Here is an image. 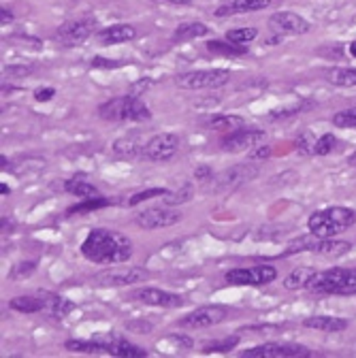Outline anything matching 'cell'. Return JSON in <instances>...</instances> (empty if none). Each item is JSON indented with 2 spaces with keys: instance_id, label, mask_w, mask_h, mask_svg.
I'll return each instance as SVG.
<instances>
[{
  "instance_id": "obj_1",
  "label": "cell",
  "mask_w": 356,
  "mask_h": 358,
  "mask_svg": "<svg viewBox=\"0 0 356 358\" xmlns=\"http://www.w3.org/2000/svg\"><path fill=\"white\" fill-rule=\"evenodd\" d=\"M79 250L83 258L94 264H122L133 256L135 246L124 232L111 228H92Z\"/></svg>"
},
{
  "instance_id": "obj_2",
  "label": "cell",
  "mask_w": 356,
  "mask_h": 358,
  "mask_svg": "<svg viewBox=\"0 0 356 358\" xmlns=\"http://www.w3.org/2000/svg\"><path fill=\"white\" fill-rule=\"evenodd\" d=\"M99 117L105 119V122H115V124H126V122L141 124L152 119V111L141 101V96L124 94L103 103L99 107Z\"/></svg>"
},
{
  "instance_id": "obj_3",
  "label": "cell",
  "mask_w": 356,
  "mask_h": 358,
  "mask_svg": "<svg viewBox=\"0 0 356 358\" xmlns=\"http://www.w3.org/2000/svg\"><path fill=\"white\" fill-rule=\"evenodd\" d=\"M354 224H356V212L350 207H326L320 209V212H314L307 218L310 232L324 239H333Z\"/></svg>"
},
{
  "instance_id": "obj_4",
  "label": "cell",
  "mask_w": 356,
  "mask_h": 358,
  "mask_svg": "<svg viewBox=\"0 0 356 358\" xmlns=\"http://www.w3.org/2000/svg\"><path fill=\"white\" fill-rule=\"evenodd\" d=\"M307 290L326 296H352L356 294V268L333 266L326 271H318Z\"/></svg>"
},
{
  "instance_id": "obj_5",
  "label": "cell",
  "mask_w": 356,
  "mask_h": 358,
  "mask_svg": "<svg viewBox=\"0 0 356 358\" xmlns=\"http://www.w3.org/2000/svg\"><path fill=\"white\" fill-rule=\"evenodd\" d=\"M352 250L350 241H337V239H324L318 235H310V237H299L294 241L288 244V248L284 250L282 256H294V254H303V252H312V254H320V256H344Z\"/></svg>"
},
{
  "instance_id": "obj_6",
  "label": "cell",
  "mask_w": 356,
  "mask_h": 358,
  "mask_svg": "<svg viewBox=\"0 0 356 358\" xmlns=\"http://www.w3.org/2000/svg\"><path fill=\"white\" fill-rule=\"evenodd\" d=\"M175 85L188 92H198V90H216L224 87L230 81V71L226 69H205V71H188L175 75Z\"/></svg>"
},
{
  "instance_id": "obj_7",
  "label": "cell",
  "mask_w": 356,
  "mask_h": 358,
  "mask_svg": "<svg viewBox=\"0 0 356 358\" xmlns=\"http://www.w3.org/2000/svg\"><path fill=\"white\" fill-rule=\"evenodd\" d=\"M230 316H232V309L226 305H203L177 320V326L186 328V331H201V328H210V326L230 320Z\"/></svg>"
},
{
  "instance_id": "obj_8",
  "label": "cell",
  "mask_w": 356,
  "mask_h": 358,
  "mask_svg": "<svg viewBox=\"0 0 356 358\" xmlns=\"http://www.w3.org/2000/svg\"><path fill=\"white\" fill-rule=\"evenodd\" d=\"M99 33V22L94 17H79L73 22L62 24L56 30V41L62 47H79L87 39L96 37Z\"/></svg>"
},
{
  "instance_id": "obj_9",
  "label": "cell",
  "mask_w": 356,
  "mask_h": 358,
  "mask_svg": "<svg viewBox=\"0 0 356 358\" xmlns=\"http://www.w3.org/2000/svg\"><path fill=\"white\" fill-rule=\"evenodd\" d=\"M224 280L230 286H266L278 280V268L273 264H254L230 268L224 273Z\"/></svg>"
},
{
  "instance_id": "obj_10",
  "label": "cell",
  "mask_w": 356,
  "mask_h": 358,
  "mask_svg": "<svg viewBox=\"0 0 356 358\" xmlns=\"http://www.w3.org/2000/svg\"><path fill=\"white\" fill-rule=\"evenodd\" d=\"M180 152V137L175 133H158L143 145V158L147 162H169Z\"/></svg>"
},
{
  "instance_id": "obj_11",
  "label": "cell",
  "mask_w": 356,
  "mask_h": 358,
  "mask_svg": "<svg viewBox=\"0 0 356 358\" xmlns=\"http://www.w3.org/2000/svg\"><path fill=\"white\" fill-rule=\"evenodd\" d=\"M150 278V273L141 266H111L96 273V284L103 288H120V286H135Z\"/></svg>"
},
{
  "instance_id": "obj_12",
  "label": "cell",
  "mask_w": 356,
  "mask_h": 358,
  "mask_svg": "<svg viewBox=\"0 0 356 358\" xmlns=\"http://www.w3.org/2000/svg\"><path fill=\"white\" fill-rule=\"evenodd\" d=\"M130 301H137L141 305L147 307H162V309H175V307H182L186 303V298L175 294V292H167L154 286H145V288H135L128 294Z\"/></svg>"
},
{
  "instance_id": "obj_13",
  "label": "cell",
  "mask_w": 356,
  "mask_h": 358,
  "mask_svg": "<svg viewBox=\"0 0 356 358\" xmlns=\"http://www.w3.org/2000/svg\"><path fill=\"white\" fill-rule=\"evenodd\" d=\"M239 356L244 358H307L312 356V350L299 343H262L254 346L250 350H244Z\"/></svg>"
},
{
  "instance_id": "obj_14",
  "label": "cell",
  "mask_w": 356,
  "mask_h": 358,
  "mask_svg": "<svg viewBox=\"0 0 356 358\" xmlns=\"http://www.w3.org/2000/svg\"><path fill=\"white\" fill-rule=\"evenodd\" d=\"M182 214L177 212V209L173 207H152V209H145V212H141L135 222L139 228L143 230H160V228H169V226H175L182 222Z\"/></svg>"
},
{
  "instance_id": "obj_15",
  "label": "cell",
  "mask_w": 356,
  "mask_h": 358,
  "mask_svg": "<svg viewBox=\"0 0 356 358\" xmlns=\"http://www.w3.org/2000/svg\"><path fill=\"white\" fill-rule=\"evenodd\" d=\"M264 139V130L262 128H254V126H241L232 133H226L220 141V147L228 154H239L246 152V149H252L254 145H258V141Z\"/></svg>"
},
{
  "instance_id": "obj_16",
  "label": "cell",
  "mask_w": 356,
  "mask_h": 358,
  "mask_svg": "<svg viewBox=\"0 0 356 358\" xmlns=\"http://www.w3.org/2000/svg\"><path fill=\"white\" fill-rule=\"evenodd\" d=\"M269 26L271 30H276L278 35L282 37H299L305 35L312 30V24L307 19H303L299 13H292V11H278L269 17Z\"/></svg>"
},
{
  "instance_id": "obj_17",
  "label": "cell",
  "mask_w": 356,
  "mask_h": 358,
  "mask_svg": "<svg viewBox=\"0 0 356 358\" xmlns=\"http://www.w3.org/2000/svg\"><path fill=\"white\" fill-rule=\"evenodd\" d=\"M133 39H137V28L130 24H111V26L101 28L96 33V41L105 47L122 45V43H128Z\"/></svg>"
},
{
  "instance_id": "obj_18",
  "label": "cell",
  "mask_w": 356,
  "mask_h": 358,
  "mask_svg": "<svg viewBox=\"0 0 356 358\" xmlns=\"http://www.w3.org/2000/svg\"><path fill=\"white\" fill-rule=\"evenodd\" d=\"M273 0H230V3L220 5L214 15L216 17H230V15H244V13H254L271 7Z\"/></svg>"
},
{
  "instance_id": "obj_19",
  "label": "cell",
  "mask_w": 356,
  "mask_h": 358,
  "mask_svg": "<svg viewBox=\"0 0 356 358\" xmlns=\"http://www.w3.org/2000/svg\"><path fill=\"white\" fill-rule=\"evenodd\" d=\"M107 348L109 356H117V358H143L147 356V350H143L141 346L130 343L124 337H115V335H107L101 339Z\"/></svg>"
},
{
  "instance_id": "obj_20",
  "label": "cell",
  "mask_w": 356,
  "mask_h": 358,
  "mask_svg": "<svg viewBox=\"0 0 356 358\" xmlns=\"http://www.w3.org/2000/svg\"><path fill=\"white\" fill-rule=\"evenodd\" d=\"M201 124L207 130H214V133H232L237 128L246 126L244 117L239 115H230V113H210L201 119Z\"/></svg>"
},
{
  "instance_id": "obj_21",
  "label": "cell",
  "mask_w": 356,
  "mask_h": 358,
  "mask_svg": "<svg viewBox=\"0 0 356 358\" xmlns=\"http://www.w3.org/2000/svg\"><path fill=\"white\" fill-rule=\"evenodd\" d=\"M39 294H41L43 305H45L43 312H45L47 316L56 318V320L67 318V316L75 309V303H73V301H69V298H65V296H60V294H56V292L43 290V292H39Z\"/></svg>"
},
{
  "instance_id": "obj_22",
  "label": "cell",
  "mask_w": 356,
  "mask_h": 358,
  "mask_svg": "<svg viewBox=\"0 0 356 358\" xmlns=\"http://www.w3.org/2000/svg\"><path fill=\"white\" fill-rule=\"evenodd\" d=\"M143 145L139 135H126V137H120L113 141V156L120 158V160H133V158H139L143 156Z\"/></svg>"
},
{
  "instance_id": "obj_23",
  "label": "cell",
  "mask_w": 356,
  "mask_h": 358,
  "mask_svg": "<svg viewBox=\"0 0 356 358\" xmlns=\"http://www.w3.org/2000/svg\"><path fill=\"white\" fill-rule=\"evenodd\" d=\"M303 326L320 333H341L348 328V320L335 316H310L303 320Z\"/></svg>"
},
{
  "instance_id": "obj_24",
  "label": "cell",
  "mask_w": 356,
  "mask_h": 358,
  "mask_svg": "<svg viewBox=\"0 0 356 358\" xmlns=\"http://www.w3.org/2000/svg\"><path fill=\"white\" fill-rule=\"evenodd\" d=\"M210 35V26L203 22H184L173 30V43H188Z\"/></svg>"
},
{
  "instance_id": "obj_25",
  "label": "cell",
  "mask_w": 356,
  "mask_h": 358,
  "mask_svg": "<svg viewBox=\"0 0 356 358\" xmlns=\"http://www.w3.org/2000/svg\"><path fill=\"white\" fill-rule=\"evenodd\" d=\"M316 275H318V268H314V266H296L286 275L284 288L286 290H307Z\"/></svg>"
},
{
  "instance_id": "obj_26",
  "label": "cell",
  "mask_w": 356,
  "mask_h": 358,
  "mask_svg": "<svg viewBox=\"0 0 356 358\" xmlns=\"http://www.w3.org/2000/svg\"><path fill=\"white\" fill-rule=\"evenodd\" d=\"M254 175H256V169L252 164H239V167H232L226 173H222L218 177V184L222 188H235V186L248 182V179H252Z\"/></svg>"
},
{
  "instance_id": "obj_27",
  "label": "cell",
  "mask_w": 356,
  "mask_h": 358,
  "mask_svg": "<svg viewBox=\"0 0 356 358\" xmlns=\"http://www.w3.org/2000/svg\"><path fill=\"white\" fill-rule=\"evenodd\" d=\"M324 81L335 87H354L356 85V69L352 67H331L324 71Z\"/></svg>"
},
{
  "instance_id": "obj_28",
  "label": "cell",
  "mask_w": 356,
  "mask_h": 358,
  "mask_svg": "<svg viewBox=\"0 0 356 358\" xmlns=\"http://www.w3.org/2000/svg\"><path fill=\"white\" fill-rule=\"evenodd\" d=\"M9 307L19 312V314H39L43 312V298L41 294H22V296H13L9 301Z\"/></svg>"
},
{
  "instance_id": "obj_29",
  "label": "cell",
  "mask_w": 356,
  "mask_h": 358,
  "mask_svg": "<svg viewBox=\"0 0 356 358\" xmlns=\"http://www.w3.org/2000/svg\"><path fill=\"white\" fill-rule=\"evenodd\" d=\"M65 190H67L69 194L81 198V201H83V198H96V196H103V194L99 192V188H96L94 184H90V182H85L83 177L67 179V182H65Z\"/></svg>"
},
{
  "instance_id": "obj_30",
  "label": "cell",
  "mask_w": 356,
  "mask_h": 358,
  "mask_svg": "<svg viewBox=\"0 0 356 358\" xmlns=\"http://www.w3.org/2000/svg\"><path fill=\"white\" fill-rule=\"evenodd\" d=\"M207 49H210L212 53L226 56V58H237V56H246V53H248V47H246V45L232 43V41H228V39H224V41H220V39L207 41Z\"/></svg>"
},
{
  "instance_id": "obj_31",
  "label": "cell",
  "mask_w": 356,
  "mask_h": 358,
  "mask_svg": "<svg viewBox=\"0 0 356 358\" xmlns=\"http://www.w3.org/2000/svg\"><path fill=\"white\" fill-rule=\"evenodd\" d=\"M65 348L71 350V352H77V354H94V356L107 354V348H105V343L101 339H90V341L69 339V341H65Z\"/></svg>"
},
{
  "instance_id": "obj_32",
  "label": "cell",
  "mask_w": 356,
  "mask_h": 358,
  "mask_svg": "<svg viewBox=\"0 0 356 358\" xmlns=\"http://www.w3.org/2000/svg\"><path fill=\"white\" fill-rule=\"evenodd\" d=\"M113 201H109L107 196H96V198H83L81 203L73 205L67 209V216H75V214H90V212H96V209H103V207H109Z\"/></svg>"
},
{
  "instance_id": "obj_33",
  "label": "cell",
  "mask_w": 356,
  "mask_h": 358,
  "mask_svg": "<svg viewBox=\"0 0 356 358\" xmlns=\"http://www.w3.org/2000/svg\"><path fill=\"white\" fill-rule=\"evenodd\" d=\"M337 149H341V143L337 141V137H335V135L326 133V135H322L320 139H316L314 154H316V156H329V154L337 152Z\"/></svg>"
},
{
  "instance_id": "obj_34",
  "label": "cell",
  "mask_w": 356,
  "mask_h": 358,
  "mask_svg": "<svg viewBox=\"0 0 356 358\" xmlns=\"http://www.w3.org/2000/svg\"><path fill=\"white\" fill-rule=\"evenodd\" d=\"M192 196H194V190H192L190 184H186V186L177 188V190H169V194L162 196V198H164V205L167 207H180L184 203H190Z\"/></svg>"
},
{
  "instance_id": "obj_35",
  "label": "cell",
  "mask_w": 356,
  "mask_h": 358,
  "mask_svg": "<svg viewBox=\"0 0 356 358\" xmlns=\"http://www.w3.org/2000/svg\"><path fill=\"white\" fill-rule=\"evenodd\" d=\"M256 37H258V28H254V26H248V28H235V30H228V33H226V39H228V41L239 43V45H248V43H252Z\"/></svg>"
},
{
  "instance_id": "obj_36",
  "label": "cell",
  "mask_w": 356,
  "mask_h": 358,
  "mask_svg": "<svg viewBox=\"0 0 356 358\" xmlns=\"http://www.w3.org/2000/svg\"><path fill=\"white\" fill-rule=\"evenodd\" d=\"M331 122H333V126H337V128H356V107L337 111V113L331 117Z\"/></svg>"
},
{
  "instance_id": "obj_37",
  "label": "cell",
  "mask_w": 356,
  "mask_h": 358,
  "mask_svg": "<svg viewBox=\"0 0 356 358\" xmlns=\"http://www.w3.org/2000/svg\"><path fill=\"white\" fill-rule=\"evenodd\" d=\"M167 194H169L167 188H150V190H143V192L133 194V196L126 201V205H128V207H135V205H139V203H143V201H150V198H156V196H167Z\"/></svg>"
},
{
  "instance_id": "obj_38",
  "label": "cell",
  "mask_w": 356,
  "mask_h": 358,
  "mask_svg": "<svg viewBox=\"0 0 356 358\" xmlns=\"http://www.w3.org/2000/svg\"><path fill=\"white\" fill-rule=\"evenodd\" d=\"M37 268H39V262L37 260H24L17 266H13V271L9 275L13 280H26V278H31L37 271Z\"/></svg>"
},
{
  "instance_id": "obj_39",
  "label": "cell",
  "mask_w": 356,
  "mask_h": 358,
  "mask_svg": "<svg viewBox=\"0 0 356 358\" xmlns=\"http://www.w3.org/2000/svg\"><path fill=\"white\" fill-rule=\"evenodd\" d=\"M294 145H296V152H299L301 156H312V154H314L316 139H314V135L307 130V133H301L299 137H296Z\"/></svg>"
},
{
  "instance_id": "obj_40",
  "label": "cell",
  "mask_w": 356,
  "mask_h": 358,
  "mask_svg": "<svg viewBox=\"0 0 356 358\" xmlns=\"http://www.w3.org/2000/svg\"><path fill=\"white\" fill-rule=\"evenodd\" d=\"M237 343H239V337L237 335H232V337H226V339H222V341H214V343H210L207 346L203 352H228V350H235L237 348Z\"/></svg>"
},
{
  "instance_id": "obj_41",
  "label": "cell",
  "mask_w": 356,
  "mask_h": 358,
  "mask_svg": "<svg viewBox=\"0 0 356 358\" xmlns=\"http://www.w3.org/2000/svg\"><path fill=\"white\" fill-rule=\"evenodd\" d=\"M271 158V147L269 145H254L250 152V160L254 162H264Z\"/></svg>"
},
{
  "instance_id": "obj_42",
  "label": "cell",
  "mask_w": 356,
  "mask_h": 358,
  "mask_svg": "<svg viewBox=\"0 0 356 358\" xmlns=\"http://www.w3.org/2000/svg\"><path fill=\"white\" fill-rule=\"evenodd\" d=\"M301 109H305V105H303V103H301V105H294V107H290V109H276V111H271V113H269V119L290 117V115H294V113H299Z\"/></svg>"
},
{
  "instance_id": "obj_43",
  "label": "cell",
  "mask_w": 356,
  "mask_h": 358,
  "mask_svg": "<svg viewBox=\"0 0 356 358\" xmlns=\"http://www.w3.org/2000/svg\"><path fill=\"white\" fill-rule=\"evenodd\" d=\"M194 179H196V182H212V179H216V177H214V171L210 167L203 164V167H196Z\"/></svg>"
},
{
  "instance_id": "obj_44",
  "label": "cell",
  "mask_w": 356,
  "mask_h": 358,
  "mask_svg": "<svg viewBox=\"0 0 356 358\" xmlns=\"http://www.w3.org/2000/svg\"><path fill=\"white\" fill-rule=\"evenodd\" d=\"M56 96V90L53 87H39L35 92V101L37 103H49Z\"/></svg>"
},
{
  "instance_id": "obj_45",
  "label": "cell",
  "mask_w": 356,
  "mask_h": 358,
  "mask_svg": "<svg viewBox=\"0 0 356 358\" xmlns=\"http://www.w3.org/2000/svg\"><path fill=\"white\" fill-rule=\"evenodd\" d=\"M122 62H111L109 58H101V56H96V58H92V67L94 69H115V67H120Z\"/></svg>"
},
{
  "instance_id": "obj_46",
  "label": "cell",
  "mask_w": 356,
  "mask_h": 358,
  "mask_svg": "<svg viewBox=\"0 0 356 358\" xmlns=\"http://www.w3.org/2000/svg\"><path fill=\"white\" fill-rule=\"evenodd\" d=\"M171 341H175L177 346H180V350H190L192 346H194V341H192V337H188V335H173V337H169Z\"/></svg>"
},
{
  "instance_id": "obj_47",
  "label": "cell",
  "mask_w": 356,
  "mask_h": 358,
  "mask_svg": "<svg viewBox=\"0 0 356 358\" xmlns=\"http://www.w3.org/2000/svg\"><path fill=\"white\" fill-rule=\"evenodd\" d=\"M152 85V79H147V77H143V79H139L135 85H133V92L130 94H137V96H141L143 92H145V90L147 87H150Z\"/></svg>"
},
{
  "instance_id": "obj_48",
  "label": "cell",
  "mask_w": 356,
  "mask_h": 358,
  "mask_svg": "<svg viewBox=\"0 0 356 358\" xmlns=\"http://www.w3.org/2000/svg\"><path fill=\"white\" fill-rule=\"evenodd\" d=\"M11 22H15V13H11L9 7H3V9H0V24L9 26Z\"/></svg>"
},
{
  "instance_id": "obj_49",
  "label": "cell",
  "mask_w": 356,
  "mask_h": 358,
  "mask_svg": "<svg viewBox=\"0 0 356 358\" xmlns=\"http://www.w3.org/2000/svg\"><path fill=\"white\" fill-rule=\"evenodd\" d=\"M33 69L31 67H5V75H28Z\"/></svg>"
},
{
  "instance_id": "obj_50",
  "label": "cell",
  "mask_w": 356,
  "mask_h": 358,
  "mask_svg": "<svg viewBox=\"0 0 356 358\" xmlns=\"http://www.w3.org/2000/svg\"><path fill=\"white\" fill-rule=\"evenodd\" d=\"M164 3H171V5H180V7H186V5H192L194 0H164Z\"/></svg>"
},
{
  "instance_id": "obj_51",
  "label": "cell",
  "mask_w": 356,
  "mask_h": 358,
  "mask_svg": "<svg viewBox=\"0 0 356 358\" xmlns=\"http://www.w3.org/2000/svg\"><path fill=\"white\" fill-rule=\"evenodd\" d=\"M9 192H11V188H9V186H7L5 182H3V184H0V194H3V196H7Z\"/></svg>"
},
{
  "instance_id": "obj_52",
  "label": "cell",
  "mask_w": 356,
  "mask_h": 358,
  "mask_svg": "<svg viewBox=\"0 0 356 358\" xmlns=\"http://www.w3.org/2000/svg\"><path fill=\"white\" fill-rule=\"evenodd\" d=\"M348 49H350V56H354V58H356V41H352Z\"/></svg>"
},
{
  "instance_id": "obj_53",
  "label": "cell",
  "mask_w": 356,
  "mask_h": 358,
  "mask_svg": "<svg viewBox=\"0 0 356 358\" xmlns=\"http://www.w3.org/2000/svg\"><path fill=\"white\" fill-rule=\"evenodd\" d=\"M348 164H352V167H356V152L348 158Z\"/></svg>"
}]
</instances>
